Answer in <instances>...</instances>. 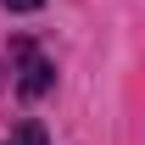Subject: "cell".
I'll return each instance as SVG.
<instances>
[{"mask_svg":"<svg viewBox=\"0 0 145 145\" xmlns=\"http://www.w3.org/2000/svg\"><path fill=\"white\" fill-rule=\"evenodd\" d=\"M17 145H45V128H39V123H22V134H17Z\"/></svg>","mask_w":145,"mask_h":145,"instance_id":"2","label":"cell"},{"mask_svg":"<svg viewBox=\"0 0 145 145\" xmlns=\"http://www.w3.org/2000/svg\"><path fill=\"white\" fill-rule=\"evenodd\" d=\"M11 67H17V89H22V101H39V95L56 84V67L34 50V39H11Z\"/></svg>","mask_w":145,"mask_h":145,"instance_id":"1","label":"cell"},{"mask_svg":"<svg viewBox=\"0 0 145 145\" xmlns=\"http://www.w3.org/2000/svg\"><path fill=\"white\" fill-rule=\"evenodd\" d=\"M0 6H6V11H17V17H28V11H39V6H45V0H0Z\"/></svg>","mask_w":145,"mask_h":145,"instance_id":"3","label":"cell"}]
</instances>
